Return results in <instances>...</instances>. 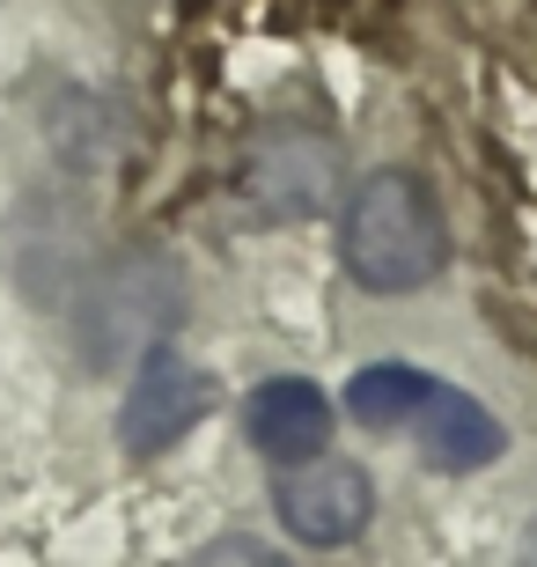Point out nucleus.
Segmentation results:
<instances>
[{"label": "nucleus", "instance_id": "nucleus-1", "mask_svg": "<svg viewBox=\"0 0 537 567\" xmlns=\"http://www.w3.org/2000/svg\"><path fill=\"white\" fill-rule=\"evenodd\" d=\"M339 266L369 295H413L450 266V221L434 207L427 177L413 169H369L347 192L339 221Z\"/></svg>", "mask_w": 537, "mask_h": 567}, {"label": "nucleus", "instance_id": "nucleus-3", "mask_svg": "<svg viewBox=\"0 0 537 567\" xmlns=\"http://www.w3.org/2000/svg\"><path fill=\"white\" fill-rule=\"evenodd\" d=\"M236 185H244L250 214H266V221H317L347 185V163L317 126H266L250 141Z\"/></svg>", "mask_w": 537, "mask_h": 567}, {"label": "nucleus", "instance_id": "nucleus-7", "mask_svg": "<svg viewBox=\"0 0 537 567\" xmlns=\"http://www.w3.org/2000/svg\"><path fill=\"white\" fill-rule=\"evenodd\" d=\"M413 435H420L434 472H478V464H494L508 450V427L472 391H450V383H427V399L413 413Z\"/></svg>", "mask_w": 537, "mask_h": 567}, {"label": "nucleus", "instance_id": "nucleus-5", "mask_svg": "<svg viewBox=\"0 0 537 567\" xmlns=\"http://www.w3.org/2000/svg\"><path fill=\"white\" fill-rule=\"evenodd\" d=\"M272 508H280V530L302 538V546H347L361 538L375 516V480L347 457H310V464H280V486H272Z\"/></svg>", "mask_w": 537, "mask_h": 567}, {"label": "nucleus", "instance_id": "nucleus-9", "mask_svg": "<svg viewBox=\"0 0 537 567\" xmlns=\"http://www.w3.org/2000/svg\"><path fill=\"white\" fill-rule=\"evenodd\" d=\"M192 567H288L272 546H258V538H214V546L192 553Z\"/></svg>", "mask_w": 537, "mask_h": 567}, {"label": "nucleus", "instance_id": "nucleus-8", "mask_svg": "<svg viewBox=\"0 0 537 567\" xmlns=\"http://www.w3.org/2000/svg\"><path fill=\"white\" fill-rule=\"evenodd\" d=\"M427 369H413V361H369L361 377L347 383V413L353 427H413L420 399H427Z\"/></svg>", "mask_w": 537, "mask_h": 567}, {"label": "nucleus", "instance_id": "nucleus-10", "mask_svg": "<svg viewBox=\"0 0 537 567\" xmlns=\"http://www.w3.org/2000/svg\"><path fill=\"white\" fill-rule=\"evenodd\" d=\"M523 567H537V524H530V538H523Z\"/></svg>", "mask_w": 537, "mask_h": 567}, {"label": "nucleus", "instance_id": "nucleus-4", "mask_svg": "<svg viewBox=\"0 0 537 567\" xmlns=\"http://www.w3.org/2000/svg\"><path fill=\"white\" fill-rule=\"evenodd\" d=\"M207 413H214V377L199 361H185L177 347H155V354H141V369L118 399V442L133 457H163L169 442L192 435Z\"/></svg>", "mask_w": 537, "mask_h": 567}, {"label": "nucleus", "instance_id": "nucleus-6", "mask_svg": "<svg viewBox=\"0 0 537 567\" xmlns=\"http://www.w3.org/2000/svg\"><path fill=\"white\" fill-rule=\"evenodd\" d=\"M244 435L272 464H310L331 442V399L310 377H272L244 399Z\"/></svg>", "mask_w": 537, "mask_h": 567}, {"label": "nucleus", "instance_id": "nucleus-2", "mask_svg": "<svg viewBox=\"0 0 537 567\" xmlns=\"http://www.w3.org/2000/svg\"><path fill=\"white\" fill-rule=\"evenodd\" d=\"M185 310V274H177V258L163 251H125L96 288L82 295V317H74V332H82V361L89 369H118V361H141L155 347H169V324Z\"/></svg>", "mask_w": 537, "mask_h": 567}]
</instances>
